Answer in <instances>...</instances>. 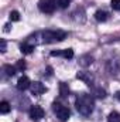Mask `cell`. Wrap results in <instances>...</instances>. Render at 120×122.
Instances as JSON below:
<instances>
[{
    "label": "cell",
    "instance_id": "6da1fadb",
    "mask_svg": "<svg viewBox=\"0 0 120 122\" xmlns=\"http://www.w3.org/2000/svg\"><path fill=\"white\" fill-rule=\"evenodd\" d=\"M75 107L78 109L79 114L88 117L93 112L95 109V101H93V97L92 95H88V94H82L76 98L75 101Z\"/></svg>",
    "mask_w": 120,
    "mask_h": 122
},
{
    "label": "cell",
    "instance_id": "7a4b0ae2",
    "mask_svg": "<svg viewBox=\"0 0 120 122\" xmlns=\"http://www.w3.org/2000/svg\"><path fill=\"white\" fill-rule=\"evenodd\" d=\"M52 111H54V114L57 115V118H58L61 122H66L69 119V115H71L69 109H68L66 107L58 104V102H54V104H52Z\"/></svg>",
    "mask_w": 120,
    "mask_h": 122
},
{
    "label": "cell",
    "instance_id": "3957f363",
    "mask_svg": "<svg viewBox=\"0 0 120 122\" xmlns=\"http://www.w3.org/2000/svg\"><path fill=\"white\" fill-rule=\"evenodd\" d=\"M57 0H40L38 1V9L42 13H54L57 9Z\"/></svg>",
    "mask_w": 120,
    "mask_h": 122
},
{
    "label": "cell",
    "instance_id": "277c9868",
    "mask_svg": "<svg viewBox=\"0 0 120 122\" xmlns=\"http://www.w3.org/2000/svg\"><path fill=\"white\" fill-rule=\"evenodd\" d=\"M106 70L110 75H119L120 74V60L119 58H112L106 62Z\"/></svg>",
    "mask_w": 120,
    "mask_h": 122
},
{
    "label": "cell",
    "instance_id": "5b68a950",
    "mask_svg": "<svg viewBox=\"0 0 120 122\" xmlns=\"http://www.w3.org/2000/svg\"><path fill=\"white\" fill-rule=\"evenodd\" d=\"M28 115L32 121H41L44 118V109L40 105H32L28 111Z\"/></svg>",
    "mask_w": 120,
    "mask_h": 122
},
{
    "label": "cell",
    "instance_id": "8992f818",
    "mask_svg": "<svg viewBox=\"0 0 120 122\" xmlns=\"http://www.w3.org/2000/svg\"><path fill=\"white\" fill-rule=\"evenodd\" d=\"M30 91L32 95H41V94H44L47 91V87L42 82H40V81H34L30 85Z\"/></svg>",
    "mask_w": 120,
    "mask_h": 122
},
{
    "label": "cell",
    "instance_id": "52a82bcc",
    "mask_svg": "<svg viewBox=\"0 0 120 122\" xmlns=\"http://www.w3.org/2000/svg\"><path fill=\"white\" fill-rule=\"evenodd\" d=\"M31 85V81L28 77H26V75H23V77H20L18 78V81H17V90L18 91H26V90H28Z\"/></svg>",
    "mask_w": 120,
    "mask_h": 122
},
{
    "label": "cell",
    "instance_id": "ba28073f",
    "mask_svg": "<svg viewBox=\"0 0 120 122\" xmlns=\"http://www.w3.org/2000/svg\"><path fill=\"white\" fill-rule=\"evenodd\" d=\"M52 57H64L66 60H71L74 57V50L71 48H66V50H62V51H52L51 53Z\"/></svg>",
    "mask_w": 120,
    "mask_h": 122
},
{
    "label": "cell",
    "instance_id": "9c48e42d",
    "mask_svg": "<svg viewBox=\"0 0 120 122\" xmlns=\"http://www.w3.org/2000/svg\"><path fill=\"white\" fill-rule=\"evenodd\" d=\"M76 78H78V80L85 81V84H86V85H89V87L93 84V77L90 75V72H85V71L78 72V74H76Z\"/></svg>",
    "mask_w": 120,
    "mask_h": 122
},
{
    "label": "cell",
    "instance_id": "30bf717a",
    "mask_svg": "<svg viewBox=\"0 0 120 122\" xmlns=\"http://www.w3.org/2000/svg\"><path fill=\"white\" fill-rule=\"evenodd\" d=\"M92 62H93V57L90 54H83L79 57V65L82 67H89Z\"/></svg>",
    "mask_w": 120,
    "mask_h": 122
},
{
    "label": "cell",
    "instance_id": "8fae6325",
    "mask_svg": "<svg viewBox=\"0 0 120 122\" xmlns=\"http://www.w3.org/2000/svg\"><path fill=\"white\" fill-rule=\"evenodd\" d=\"M72 16H74V20L75 21H79V23H83L85 21V11H83V9H76Z\"/></svg>",
    "mask_w": 120,
    "mask_h": 122
},
{
    "label": "cell",
    "instance_id": "7c38bea8",
    "mask_svg": "<svg viewBox=\"0 0 120 122\" xmlns=\"http://www.w3.org/2000/svg\"><path fill=\"white\" fill-rule=\"evenodd\" d=\"M95 19H96L97 21L103 23V21H106V20L109 19V13L105 11V10H97V11L95 13Z\"/></svg>",
    "mask_w": 120,
    "mask_h": 122
},
{
    "label": "cell",
    "instance_id": "4fadbf2b",
    "mask_svg": "<svg viewBox=\"0 0 120 122\" xmlns=\"http://www.w3.org/2000/svg\"><path fill=\"white\" fill-rule=\"evenodd\" d=\"M20 50H21V53H24V54H30L32 53V50H34V46H31L30 43H23L21 46H20Z\"/></svg>",
    "mask_w": 120,
    "mask_h": 122
},
{
    "label": "cell",
    "instance_id": "5bb4252c",
    "mask_svg": "<svg viewBox=\"0 0 120 122\" xmlns=\"http://www.w3.org/2000/svg\"><path fill=\"white\" fill-rule=\"evenodd\" d=\"M3 71L6 72L7 77H13V75L17 72V68H16V65H14V67H11V65H4V67H3Z\"/></svg>",
    "mask_w": 120,
    "mask_h": 122
},
{
    "label": "cell",
    "instance_id": "9a60e30c",
    "mask_svg": "<svg viewBox=\"0 0 120 122\" xmlns=\"http://www.w3.org/2000/svg\"><path fill=\"white\" fill-rule=\"evenodd\" d=\"M10 109H11V107H10V104L7 101H1L0 102V112L1 114H9Z\"/></svg>",
    "mask_w": 120,
    "mask_h": 122
},
{
    "label": "cell",
    "instance_id": "2e32d148",
    "mask_svg": "<svg viewBox=\"0 0 120 122\" xmlns=\"http://www.w3.org/2000/svg\"><path fill=\"white\" fill-rule=\"evenodd\" d=\"M107 122H120V114L116 112V111L110 112L109 117H107Z\"/></svg>",
    "mask_w": 120,
    "mask_h": 122
},
{
    "label": "cell",
    "instance_id": "e0dca14e",
    "mask_svg": "<svg viewBox=\"0 0 120 122\" xmlns=\"http://www.w3.org/2000/svg\"><path fill=\"white\" fill-rule=\"evenodd\" d=\"M60 91H61V97H66L69 94V88L65 82H61L60 84Z\"/></svg>",
    "mask_w": 120,
    "mask_h": 122
},
{
    "label": "cell",
    "instance_id": "ac0fdd59",
    "mask_svg": "<svg viewBox=\"0 0 120 122\" xmlns=\"http://www.w3.org/2000/svg\"><path fill=\"white\" fill-rule=\"evenodd\" d=\"M93 94H95V97H97V98H105V97H106V91L102 90V88H95V90H93Z\"/></svg>",
    "mask_w": 120,
    "mask_h": 122
},
{
    "label": "cell",
    "instance_id": "d6986e66",
    "mask_svg": "<svg viewBox=\"0 0 120 122\" xmlns=\"http://www.w3.org/2000/svg\"><path fill=\"white\" fill-rule=\"evenodd\" d=\"M69 3H71V0H57V4L60 9H66L69 6Z\"/></svg>",
    "mask_w": 120,
    "mask_h": 122
},
{
    "label": "cell",
    "instance_id": "ffe728a7",
    "mask_svg": "<svg viewBox=\"0 0 120 122\" xmlns=\"http://www.w3.org/2000/svg\"><path fill=\"white\" fill-rule=\"evenodd\" d=\"M20 20V13L18 11H11L10 13V21H18Z\"/></svg>",
    "mask_w": 120,
    "mask_h": 122
},
{
    "label": "cell",
    "instance_id": "44dd1931",
    "mask_svg": "<svg viewBox=\"0 0 120 122\" xmlns=\"http://www.w3.org/2000/svg\"><path fill=\"white\" fill-rule=\"evenodd\" d=\"M110 6H112L113 10L120 11V0H112V1H110Z\"/></svg>",
    "mask_w": 120,
    "mask_h": 122
},
{
    "label": "cell",
    "instance_id": "7402d4cb",
    "mask_svg": "<svg viewBox=\"0 0 120 122\" xmlns=\"http://www.w3.org/2000/svg\"><path fill=\"white\" fill-rule=\"evenodd\" d=\"M16 68H17V71H23V70H26V62L23 60H20L17 64H16Z\"/></svg>",
    "mask_w": 120,
    "mask_h": 122
},
{
    "label": "cell",
    "instance_id": "603a6c76",
    "mask_svg": "<svg viewBox=\"0 0 120 122\" xmlns=\"http://www.w3.org/2000/svg\"><path fill=\"white\" fill-rule=\"evenodd\" d=\"M0 51H1V53H4V51H6V41H4V40H1V41H0Z\"/></svg>",
    "mask_w": 120,
    "mask_h": 122
},
{
    "label": "cell",
    "instance_id": "cb8c5ba5",
    "mask_svg": "<svg viewBox=\"0 0 120 122\" xmlns=\"http://www.w3.org/2000/svg\"><path fill=\"white\" fill-rule=\"evenodd\" d=\"M115 97H116V99H117V101L120 102V91L116 92V94H115Z\"/></svg>",
    "mask_w": 120,
    "mask_h": 122
},
{
    "label": "cell",
    "instance_id": "d4e9b609",
    "mask_svg": "<svg viewBox=\"0 0 120 122\" xmlns=\"http://www.w3.org/2000/svg\"><path fill=\"white\" fill-rule=\"evenodd\" d=\"M4 31H6V33L10 31V24H6V26H4Z\"/></svg>",
    "mask_w": 120,
    "mask_h": 122
}]
</instances>
